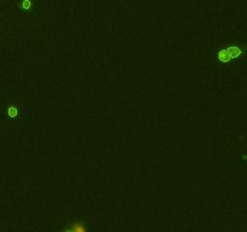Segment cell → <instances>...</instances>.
<instances>
[{"label":"cell","mask_w":247,"mask_h":232,"mask_svg":"<svg viewBox=\"0 0 247 232\" xmlns=\"http://www.w3.org/2000/svg\"><path fill=\"white\" fill-rule=\"evenodd\" d=\"M68 231H74V232H85V231H86V227H85L83 222H81V221H75V222H73L71 227H69V229H68Z\"/></svg>","instance_id":"cell-1"},{"label":"cell","mask_w":247,"mask_h":232,"mask_svg":"<svg viewBox=\"0 0 247 232\" xmlns=\"http://www.w3.org/2000/svg\"><path fill=\"white\" fill-rule=\"evenodd\" d=\"M9 115L11 116V117H15L17 115V110H16L15 108H10L9 109Z\"/></svg>","instance_id":"cell-4"},{"label":"cell","mask_w":247,"mask_h":232,"mask_svg":"<svg viewBox=\"0 0 247 232\" xmlns=\"http://www.w3.org/2000/svg\"><path fill=\"white\" fill-rule=\"evenodd\" d=\"M228 52L230 55V58H235L241 55V51L237 47H230V48H228Z\"/></svg>","instance_id":"cell-3"},{"label":"cell","mask_w":247,"mask_h":232,"mask_svg":"<svg viewBox=\"0 0 247 232\" xmlns=\"http://www.w3.org/2000/svg\"><path fill=\"white\" fill-rule=\"evenodd\" d=\"M24 7H26V9H28V7H29V2H28V1H27V2L24 1Z\"/></svg>","instance_id":"cell-5"},{"label":"cell","mask_w":247,"mask_h":232,"mask_svg":"<svg viewBox=\"0 0 247 232\" xmlns=\"http://www.w3.org/2000/svg\"><path fill=\"white\" fill-rule=\"evenodd\" d=\"M218 59L221 60V62H228V60H230L232 58H230V55H229V52H228V50H222V51H219V53H218Z\"/></svg>","instance_id":"cell-2"}]
</instances>
